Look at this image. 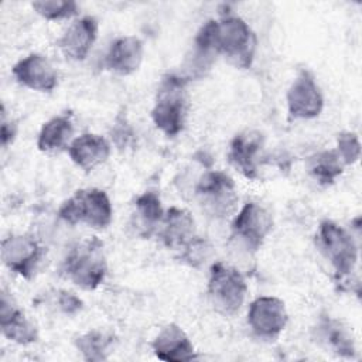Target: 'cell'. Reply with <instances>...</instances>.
Returning <instances> with one entry per match:
<instances>
[{
    "mask_svg": "<svg viewBox=\"0 0 362 362\" xmlns=\"http://www.w3.org/2000/svg\"><path fill=\"white\" fill-rule=\"evenodd\" d=\"M17 136V124L14 120H8L6 116V107L1 106V124H0V139L3 148L8 147Z\"/></svg>",
    "mask_w": 362,
    "mask_h": 362,
    "instance_id": "f1b7e54d",
    "label": "cell"
},
{
    "mask_svg": "<svg viewBox=\"0 0 362 362\" xmlns=\"http://www.w3.org/2000/svg\"><path fill=\"white\" fill-rule=\"evenodd\" d=\"M151 349L160 361L187 362L197 358V351L187 332L175 322L164 325L151 342Z\"/></svg>",
    "mask_w": 362,
    "mask_h": 362,
    "instance_id": "2e32d148",
    "label": "cell"
},
{
    "mask_svg": "<svg viewBox=\"0 0 362 362\" xmlns=\"http://www.w3.org/2000/svg\"><path fill=\"white\" fill-rule=\"evenodd\" d=\"M74 345L85 361L100 362L113 352L115 337L109 332L92 329L74 339Z\"/></svg>",
    "mask_w": 362,
    "mask_h": 362,
    "instance_id": "cb8c5ba5",
    "label": "cell"
},
{
    "mask_svg": "<svg viewBox=\"0 0 362 362\" xmlns=\"http://www.w3.org/2000/svg\"><path fill=\"white\" fill-rule=\"evenodd\" d=\"M202 27L215 55L225 57L236 68H250L256 51V37L243 18L226 14L219 20H208Z\"/></svg>",
    "mask_w": 362,
    "mask_h": 362,
    "instance_id": "6da1fadb",
    "label": "cell"
},
{
    "mask_svg": "<svg viewBox=\"0 0 362 362\" xmlns=\"http://www.w3.org/2000/svg\"><path fill=\"white\" fill-rule=\"evenodd\" d=\"M317 338L338 356L352 359L356 355L352 332L341 320L332 317L321 318L317 325Z\"/></svg>",
    "mask_w": 362,
    "mask_h": 362,
    "instance_id": "44dd1931",
    "label": "cell"
},
{
    "mask_svg": "<svg viewBox=\"0 0 362 362\" xmlns=\"http://www.w3.org/2000/svg\"><path fill=\"white\" fill-rule=\"evenodd\" d=\"M206 294L216 313L223 317H233L245 303L247 283L236 267L215 262L209 269Z\"/></svg>",
    "mask_w": 362,
    "mask_h": 362,
    "instance_id": "5b68a950",
    "label": "cell"
},
{
    "mask_svg": "<svg viewBox=\"0 0 362 362\" xmlns=\"http://www.w3.org/2000/svg\"><path fill=\"white\" fill-rule=\"evenodd\" d=\"M263 134L256 130H245L238 133L229 144L228 160L243 177L256 180L263 150Z\"/></svg>",
    "mask_w": 362,
    "mask_h": 362,
    "instance_id": "4fadbf2b",
    "label": "cell"
},
{
    "mask_svg": "<svg viewBox=\"0 0 362 362\" xmlns=\"http://www.w3.org/2000/svg\"><path fill=\"white\" fill-rule=\"evenodd\" d=\"M187 78L168 74L163 76L157 89L154 106L151 109V120L154 126L168 137L180 134L187 122L188 98Z\"/></svg>",
    "mask_w": 362,
    "mask_h": 362,
    "instance_id": "3957f363",
    "label": "cell"
},
{
    "mask_svg": "<svg viewBox=\"0 0 362 362\" xmlns=\"http://www.w3.org/2000/svg\"><path fill=\"white\" fill-rule=\"evenodd\" d=\"M287 110L291 119L310 120L321 115L324 95L310 69H301L293 79L286 95Z\"/></svg>",
    "mask_w": 362,
    "mask_h": 362,
    "instance_id": "30bf717a",
    "label": "cell"
},
{
    "mask_svg": "<svg viewBox=\"0 0 362 362\" xmlns=\"http://www.w3.org/2000/svg\"><path fill=\"white\" fill-rule=\"evenodd\" d=\"M202 209L214 218L229 216L238 204L235 181L223 171H206L195 187Z\"/></svg>",
    "mask_w": 362,
    "mask_h": 362,
    "instance_id": "52a82bcc",
    "label": "cell"
},
{
    "mask_svg": "<svg viewBox=\"0 0 362 362\" xmlns=\"http://www.w3.org/2000/svg\"><path fill=\"white\" fill-rule=\"evenodd\" d=\"M58 216L69 225L83 223L93 229H105L112 223L113 206L103 189L82 188L61 204Z\"/></svg>",
    "mask_w": 362,
    "mask_h": 362,
    "instance_id": "277c9868",
    "label": "cell"
},
{
    "mask_svg": "<svg viewBox=\"0 0 362 362\" xmlns=\"http://www.w3.org/2000/svg\"><path fill=\"white\" fill-rule=\"evenodd\" d=\"M344 163L341 161L335 150H322L311 154L305 161L307 173L321 185H331L344 171Z\"/></svg>",
    "mask_w": 362,
    "mask_h": 362,
    "instance_id": "603a6c76",
    "label": "cell"
},
{
    "mask_svg": "<svg viewBox=\"0 0 362 362\" xmlns=\"http://www.w3.org/2000/svg\"><path fill=\"white\" fill-rule=\"evenodd\" d=\"M288 322V313L283 300L274 296L255 298L247 310V325L264 341H276Z\"/></svg>",
    "mask_w": 362,
    "mask_h": 362,
    "instance_id": "9c48e42d",
    "label": "cell"
},
{
    "mask_svg": "<svg viewBox=\"0 0 362 362\" xmlns=\"http://www.w3.org/2000/svg\"><path fill=\"white\" fill-rule=\"evenodd\" d=\"M344 165H352L359 160L361 156V141L354 132H341L337 136V148Z\"/></svg>",
    "mask_w": 362,
    "mask_h": 362,
    "instance_id": "4316f807",
    "label": "cell"
},
{
    "mask_svg": "<svg viewBox=\"0 0 362 362\" xmlns=\"http://www.w3.org/2000/svg\"><path fill=\"white\" fill-rule=\"evenodd\" d=\"M55 304L58 310L66 315H75L83 308L82 300L68 290H58L55 293Z\"/></svg>",
    "mask_w": 362,
    "mask_h": 362,
    "instance_id": "83f0119b",
    "label": "cell"
},
{
    "mask_svg": "<svg viewBox=\"0 0 362 362\" xmlns=\"http://www.w3.org/2000/svg\"><path fill=\"white\" fill-rule=\"evenodd\" d=\"M61 273L82 290L98 288L107 274L103 242L92 236L74 245L61 264Z\"/></svg>",
    "mask_w": 362,
    "mask_h": 362,
    "instance_id": "7a4b0ae2",
    "label": "cell"
},
{
    "mask_svg": "<svg viewBox=\"0 0 362 362\" xmlns=\"http://www.w3.org/2000/svg\"><path fill=\"white\" fill-rule=\"evenodd\" d=\"M74 140V123L71 115L62 113L47 120L38 133L37 147L42 153L55 154L68 150Z\"/></svg>",
    "mask_w": 362,
    "mask_h": 362,
    "instance_id": "ffe728a7",
    "label": "cell"
},
{
    "mask_svg": "<svg viewBox=\"0 0 362 362\" xmlns=\"http://www.w3.org/2000/svg\"><path fill=\"white\" fill-rule=\"evenodd\" d=\"M212 255H214V247L209 243V240L199 238L197 235L181 249L180 260L189 267L199 269L212 257Z\"/></svg>",
    "mask_w": 362,
    "mask_h": 362,
    "instance_id": "484cf974",
    "label": "cell"
},
{
    "mask_svg": "<svg viewBox=\"0 0 362 362\" xmlns=\"http://www.w3.org/2000/svg\"><path fill=\"white\" fill-rule=\"evenodd\" d=\"M273 229V216L259 202H246L232 222V238L249 252H257Z\"/></svg>",
    "mask_w": 362,
    "mask_h": 362,
    "instance_id": "ba28073f",
    "label": "cell"
},
{
    "mask_svg": "<svg viewBox=\"0 0 362 362\" xmlns=\"http://www.w3.org/2000/svg\"><path fill=\"white\" fill-rule=\"evenodd\" d=\"M0 329L8 341L18 345H31L40 337L37 325L18 308L13 297L4 290L0 297Z\"/></svg>",
    "mask_w": 362,
    "mask_h": 362,
    "instance_id": "5bb4252c",
    "label": "cell"
},
{
    "mask_svg": "<svg viewBox=\"0 0 362 362\" xmlns=\"http://www.w3.org/2000/svg\"><path fill=\"white\" fill-rule=\"evenodd\" d=\"M158 236L168 249L181 250L197 236L195 221L189 211L178 206L168 208L160 222Z\"/></svg>",
    "mask_w": 362,
    "mask_h": 362,
    "instance_id": "ac0fdd59",
    "label": "cell"
},
{
    "mask_svg": "<svg viewBox=\"0 0 362 362\" xmlns=\"http://www.w3.org/2000/svg\"><path fill=\"white\" fill-rule=\"evenodd\" d=\"M11 74L17 83L37 92H52L58 86V71L42 54L31 52L18 59Z\"/></svg>",
    "mask_w": 362,
    "mask_h": 362,
    "instance_id": "7c38bea8",
    "label": "cell"
},
{
    "mask_svg": "<svg viewBox=\"0 0 362 362\" xmlns=\"http://www.w3.org/2000/svg\"><path fill=\"white\" fill-rule=\"evenodd\" d=\"M161 198L156 191H146L134 199V228L143 236H150L164 216Z\"/></svg>",
    "mask_w": 362,
    "mask_h": 362,
    "instance_id": "7402d4cb",
    "label": "cell"
},
{
    "mask_svg": "<svg viewBox=\"0 0 362 362\" xmlns=\"http://www.w3.org/2000/svg\"><path fill=\"white\" fill-rule=\"evenodd\" d=\"M143 55L144 45L139 37L122 35L110 44L105 55L103 65L107 71L116 75L129 76L140 68Z\"/></svg>",
    "mask_w": 362,
    "mask_h": 362,
    "instance_id": "e0dca14e",
    "label": "cell"
},
{
    "mask_svg": "<svg viewBox=\"0 0 362 362\" xmlns=\"http://www.w3.org/2000/svg\"><path fill=\"white\" fill-rule=\"evenodd\" d=\"M98 20L92 16H83L68 25L57 44L65 58L83 61L98 38Z\"/></svg>",
    "mask_w": 362,
    "mask_h": 362,
    "instance_id": "9a60e30c",
    "label": "cell"
},
{
    "mask_svg": "<svg viewBox=\"0 0 362 362\" xmlns=\"http://www.w3.org/2000/svg\"><path fill=\"white\" fill-rule=\"evenodd\" d=\"M33 10L45 20H65L78 14L79 6L74 0H40L31 3Z\"/></svg>",
    "mask_w": 362,
    "mask_h": 362,
    "instance_id": "d4e9b609",
    "label": "cell"
},
{
    "mask_svg": "<svg viewBox=\"0 0 362 362\" xmlns=\"http://www.w3.org/2000/svg\"><path fill=\"white\" fill-rule=\"evenodd\" d=\"M317 245L338 279H344L354 272L358 262V246L345 228L334 221H322L318 226Z\"/></svg>",
    "mask_w": 362,
    "mask_h": 362,
    "instance_id": "8992f818",
    "label": "cell"
},
{
    "mask_svg": "<svg viewBox=\"0 0 362 362\" xmlns=\"http://www.w3.org/2000/svg\"><path fill=\"white\" fill-rule=\"evenodd\" d=\"M42 256L44 249L33 235H10L1 242L4 266L23 279L30 280L35 274Z\"/></svg>",
    "mask_w": 362,
    "mask_h": 362,
    "instance_id": "8fae6325",
    "label": "cell"
},
{
    "mask_svg": "<svg viewBox=\"0 0 362 362\" xmlns=\"http://www.w3.org/2000/svg\"><path fill=\"white\" fill-rule=\"evenodd\" d=\"M110 150V143L103 136L96 133H83L74 137L66 151L76 167L83 171H90L109 158Z\"/></svg>",
    "mask_w": 362,
    "mask_h": 362,
    "instance_id": "d6986e66",
    "label": "cell"
}]
</instances>
